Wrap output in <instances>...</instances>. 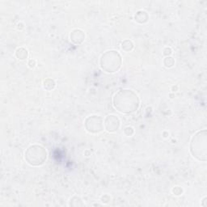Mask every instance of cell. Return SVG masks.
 Listing matches in <instances>:
<instances>
[{
  "label": "cell",
  "mask_w": 207,
  "mask_h": 207,
  "mask_svg": "<svg viewBox=\"0 0 207 207\" xmlns=\"http://www.w3.org/2000/svg\"><path fill=\"white\" fill-rule=\"evenodd\" d=\"M56 83L54 79H46L43 82V87L47 91H51L55 88Z\"/></svg>",
  "instance_id": "cell-10"
},
{
  "label": "cell",
  "mask_w": 207,
  "mask_h": 207,
  "mask_svg": "<svg viewBox=\"0 0 207 207\" xmlns=\"http://www.w3.org/2000/svg\"><path fill=\"white\" fill-rule=\"evenodd\" d=\"M85 127L88 132L97 134L104 130L103 120L99 116H91L85 121Z\"/></svg>",
  "instance_id": "cell-5"
},
{
  "label": "cell",
  "mask_w": 207,
  "mask_h": 207,
  "mask_svg": "<svg viewBox=\"0 0 207 207\" xmlns=\"http://www.w3.org/2000/svg\"><path fill=\"white\" fill-rule=\"evenodd\" d=\"M29 66L31 68H33V67L36 66V61H35V60H30L29 62Z\"/></svg>",
  "instance_id": "cell-16"
},
{
  "label": "cell",
  "mask_w": 207,
  "mask_h": 207,
  "mask_svg": "<svg viewBox=\"0 0 207 207\" xmlns=\"http://www.w3.org/2000/svg\"><path fill=\"white\" fill-rule=\"evenodd\" d=\"M104 126L109 132H116L120 127V120L114 115H109L104 120Z\"/></svg>",
  "instance_id": "cell-6"
},
{
  "label": "cell",
  "mask_w": 207,
  "mask_h": 207,
  "mask_svg": "<svg viewBox=\"0 0 207 207\" xmlns=\"http://www.w3.org/2000/svg\"><path fill=\"white\" fill-rule=\"evenodd\" d=\"M121 49L125 52H130L134 49V43L132 40H125L121 43Z\"/></svg>",
  "instance_id": "cell-11"
},
{
  "label": "cell",
  "mask_w": 207,
  "mask_h": 207,
  "mask_svg": "<svg viewBox=\"0 0 207 207\" xmlns=\"http://www.w3.org/2000/svg\"><path fill=\"white\" fill-rule=\"evenodd\" d=\"M134 130L132 127L129 126V127H126V128L125 129V134H126L127 136H129V137L132 136L133 134H134Z\"/></svg>",
  "instance_id": "cell-14"
},
{
  "label": "cell",
  "mask_w": 207,
  "mask_h": 207,
  "mask_svg": "<svg viewBox=\"0 0 207 207\" xmlns=\"http://www.w3.org/2000/svg\"><path fill=\"white\" fill-rule=\"evenodd\" d=\"M122 59L118 52L109 50L105 52L100 58V67L107 73L117 72L121 66Z\"/></svg>",
  "instance_id": "cell-3"
},
{
  "label": "cell",
  "mask_w": 207,
  "mask_h": 207,
  "mask_svg": "<svg viewBox=\"0 0 207 207\" xmlns=\"http://www.w3.org/2000/svg\"><path fill=\"white\" fill-rule=\"evenodd\" d=\"M70 37L72 42L76 45H79L84 40L85 33L80 29H75L71 32Z\"/></svg>",
  "instance_id": "cell-7"
},
{
  "label": "cell",
  "mask_w": 207,
  "mask_h": 207,
  "mask_svg": "<svg viewBox=\"0 0 207 207\" xmlns=\"http://www.w3.org/2000/svg\"><path fill=\"white\" fill-rule=\"evenodd\" d=\"M163 64H164V66L166 67L170 68V67L173 66V65L175 64V60L173 59L172 57H167V58L163 60Z\"/></svg>",
  "instance_id": "cell-12"
},
{
  "label": "cell",
  "mask_w": 207,
  "mask_h": 207,
  "mask_svg": "<svg viewBox=\"0 0 207 207\" xmlns=\"http://www.w3.org/2000/svg\"><path fill=\"white\" fill-rule=\"evenodd\" d=\"M15 55L18 59L24 60L28 58L29 53H28V50H25L24 48H19L15 52Z\"/></svg>",
  "instance_id": "cell-9"
},
{
  "label": "cell",
  "mask_w": 207,
  "mask_h": 207,
  "mask_svg": "<svg viewBox=\"0 0 207 207\" xmlns=\"http://www.w3.org/2000/svg\"><path fill=\"white\" fill-rule=\"evenodd\" d=\"M206 199H207L206 198H204V199H203V203L201 204V205H203V206H205V201H206Z\"/></svg>",
  "instance_id": "cell-17"
},
{
  "label": "cell",
  "mask_w": 207,
  "mask_h": 207,
  "mask_svg": "<svg viewBox=\"0 0 207 207\" xmlns=\"http://www.w3.org/2000/svg\"><path fill=\"white\" fill-rule=\"evenodd\" d=\"M113 107L123 113H132L139 107L138 95L131 90L124 89L116 93L113 100Z\"/></svg>",
  "instance_id": "cell-1"
},
{
  "label": "cell",
  "mask_w": 207,
  "mask_h": 207,
  "mask_svg": "<svg viewBox=\"0 0 207 207\" xmlns=\"http://www.w3.org/2000/svg\"><path fill=\"white\" fill-rule=\"evenodd\" d=\"M71 202H75V204H74L73 206H82V205H84V204L82 202V200L80 199L78 197H74L71 199V201H70V203Z\"/></svg>",
  "instance_id": "cell-13"
},
{
  "label": "cell",
  "mask_w": 207,
  "mask_h": 207,
  "mask_svg": "<svg viewBox=\"0 0 207 207\" xmlns=\"http://www.w3.org/2000/svg\"><path fill=\"white\" fill-rule=\"evenodd\" d=\"M172 50H171V48H165L164 50H163V54H164L165 56H167V57H169V55H171L172 54Z\"/></svg>",
  "instance_id": "cell-15"
},
{
  "label": "cell",
  "mask_w": 207,
  "mask_h": 207,
  "mask_svg": "<svg viewBox=\"0 0 207 207\" xmlns=\"http://www.w3.org/2000/svg\"><path fill=\"white\" fill-rule=\"evenodd\" d=\"M134 19L139 24H145L148 21L149 19V15L144 11H138L135 15H134Z\"/></svg>",
  "instance_id": "cell-8"
},
{
  "label": "cell",
  "mask_w": 207,
  "mask_h": 207,
  "mask_svg": "<svg viewBox=\"0 0 207 207\" xmlns=\"http://www.w3.org/2000/svg\"><path fill=\"white\" fill-rule=\"evenodd\" d=\"M206 130L198 132L193 137L190 143V151L194 157L200 161H206L207 153Z\"/></svg>",
  "instance_id": "cell-2"
},
{
  "label": "cell",
  "mask_w": 207,
  "mask_h": 207,
  "mask_svg": "<svg viewBox=\"0 0 207 207\" xmlns=\"http://www.w3.org/2000/svg\"><path fill=\"white\" fill-rule=\"evenodd\" d=\"M47 159V151L40 145L30 146L25 151V159L32 166H40L44 164Z\"/></svg>",
  "instance_id": "cell-4"
}]
</instances>
